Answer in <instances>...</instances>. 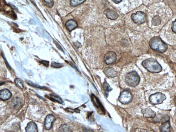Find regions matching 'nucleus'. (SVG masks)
Masks as SVG:
<instances>
[{
  "label": "nucleus",
  "mask_w": 176,
  "mask_h": 132,
  "mask_svg": "<svg viewBox=\"0 0 176 132\" xmlns=\"http://www.w3.org/2000/svg\"><path fill=\"white\" fill-rule=\"evenodd\" d=\"M149 17L147 16L151 28L156 32L163 29L170 20L172 16V12L165 5L153 4L150 11Z\"/></svg>",
  "instance_id": "f257e3e1"
},
{
  "label": "nucleus",
  "mask_w": 176,
  "mask_h": 132,
  "mask_svg": "<svg viewBox=\"0 0 176 132\" xmlns=\"http://www.w3.org/2000/svg\"><path fill=\"white\" fill-rule=\"evenodd\" d=\"M142 65L144 68L152 73H159L163 69L161 65L156 59L150 58L146 59L142 62Z\"/></svg>",
  "instance_id": "f03ea898"
},
{
  "label": "nucleus",
  "mask_w": 176,
  "mask_h": 132,
  "mask_svg": "<svg viewBox=\"0 0 176 132\" xmlns=\"http://www.w3.org/2000/svg\"><path fill=\"white\" fill-rule=\"evenodd\" d=\"M162 29L161 35L166 42L172 44H176V34L172 32L170 28V24H167Z\"/></svg>",
  "instance_id": "7ed1b4c3"
},
{
  "label": "nucleus",
  "mask_w": 176,
  "mask_h": 132,
  "mask_svg": "<svg viewBox=\"0 0 176 132\" xmlns=\"http://www.w3.org/2000/svg\"><path fill=\"white\" fill-rule=\"evenodd\" d=\"M149 45L152 49L161 53H165L168 48L167 45L159 36H156L152 38L149 41Z\"/></svg>",
  "instance_id": "20e7f679"
},
{
  "label": "nucleus",
  "mask_w": 176,
  "mask_h": 132,
  "mask_svg": "<svg viewBox=\"0 0 176 132\" xmlns=\"http://www.w3.org/2000/svg\"><path fill=\"white\" fill-rule=\"evenodd\" d=\"M140 77L137 72L132 71L128 73L126 76L125 82L128 86L135 87L139 84Z\"/></svg>",
  "instance_id": "39448f33"
},
{
  "label": "nucleus",
  "mask_w": 176,
  "mask_h": 132,
  "mask_svg": "<svg viewBox=\"0 0 176 132\" xmlns=\"http://www.w3.org/2000/svg\"><path fill=\"white\" fill-rule=\"evenodd\" d=\"M131 17L134 23L139 25L146 23L148 21L147 15L141 11H138L136 13L132 14Z\"/></svg>",
  "instance_id": "423d86ee"
},
{
  "label": "nucleus",
  "mask_w": 176,
  "mask_h": 132,
  "mask_svg": "<svg viewBox=\"0 0 176 132\" xmlns=\"http://www.w3.org/2000/svg\"><path fill=\"white\" fill-rule=\"evenodd\" d=\"M166 99V97L165 94L158 92L151 95L149 97V100L152 104L156 105L162 104Z\"/></svg>",
  "instance_id": "0eeeda50"
},
{
  "label": "nucleus",
  "mask_w": 176,
  "mask_h": 132,
  "mask_svg": "<svg viewBox=\"0 0 176 132\" xmlns=\"http://www.w3.org/2000/svg\"><path fill=\"white\" fill-rule=\"evenodd\" d=\"M132 99V94L128 91H125L122 92L119 97V101L122 104H127L130 102Z\"/></svg>",
  "instance_id": "6e6552de"
},
{
  "label": "nucleus",
  "mask_w": 176,
  "mask_h": 132,
  "mask_svg": "<svg viewBox=\"0 0 176 132\" xmlns=\"http://www.w3.org/2000/svg\"><path fill=\"white\" fill-rule=\"evenodd\" d=\"M117 59V55L115 52L110 51L105 54L104 58L105 63L108 65H110L115 63Z\"/></svg>",
  "instance_id": "1a4fd4ad"
},
{
  "label": "nucleus",
  "mask_w": 176,
  "mask_h": 132,
  "mask_svg": "<svg viewBox=\"0 0 176 132\" xmlns=\"http://www.w3.org/2000/svg\"><path fill=\"white\" fill-rule=\"evenodd\" d=\"M56 119L54 116L52 114H50L46 116L44 122V127L46 130H49L52 127V123Z\"/></svg>",
  "instance_id": "9d476101"
},
{
  "label": "nucleus",
  "mask_w": 176,
  "mask_h": 132,
  "mask_svg": "<svg viewBox=\"0 0 176 132\" xmlns=\"http://www.w3.org/2000/svg\"><path fill=\"white\" fill-rule=\"evenodd\" d=\"M103 72L108 77H116L117 74V71L113 68L110 67L105 68Z\"/></svg>",
  "instance_id": "9b49d317"
},
{
  "label": "nucleus",
  "mask_w": 176,
  "mask_h": 132,
  "mask_svg": "<svg viewBox=\"0 0 176 132\" xmlns=\"http://www.w3.org/2000/svg\"><path fill=\"white\" fill-rule=\"evenodd\" d=\"M105 14L106 17L109 19L111 20H115L118 18L119 15L117 12L114 10L107 9L104 12Z\"/></svg>",
  "instance_id": "f8f14e48"
},
{
  "label": "nucleus",
  "mask_w": 176,
  "mask_h": 132,
  "mask_svg": "<svg viewBox=\"0 0 176 132\" xmlns=\"http://www.w3.org/2000/svg\"><path fill=\"white\" fill-rule=\"evenodd\" d=\"M142 112L143 115L146 118L154 119L156 116V112L151 109L146 108L142 109Z\"/></svg>",
  "instance_id": "ddd939ff"
},
{
  "label": "nucleus",
  "mask_w": 176,
  "mask_h": 132,
  "mask_svg": "<svg viewBox=\"0 0 176 132\" xmlns=\"http://www.w3.org/2000/svg\"><path fill=\"white\" fill-rule=\"evenodd\" d=\"M12 94L9 90L7 89L1 90L0 92V98L2 100H8L11 98Z\"/></svg>",
  "instance_id": "4468645a"
},
{
  "label": "nucleus",
  "mask_w": 176,
  "mask_h": 132,
  "mask_svg": "<svg viewBox=\"0 0 176 132\" xmlns=\"http://www.w3.org/2000/svg\"><path fill=\"white\" fill-rule=\"evenodd\" d=\"M66 26L69 31H72L78 26V24L75 20H72L67 22Z\"/></svg>",
  "instance_id": "2eb2a0df"
},
{
  "label": "nucleus",
  "mask_w": 176,
  "mask_h": 132,
  "mask_svg": "<svg viewBox=\"0 0 176 132\" xmlns=\"http://www.w3.org/2000/svg\"><path fill=\"white\" fill-rule=\"evenodd\" d=\"M27 132H37L38 131L37 126L35 123L33 122L29 123L25 128Z\"/></svg>",
  "instance_id": "dca6fc26"
},
{
  "label": "nucleus",
  "mask_w": 176,
  "mask_h": 132,
  "mask_svg": "<svg viewBox=\"0 0 176 132\" xmlns=\"http://www.w3.org/2000/svg\"><path fill=\"white\" fill-rule=\"evenodd\" d=\"M170 125L169 121L163 123L160 126L159 129L161 132H170Z\"/></svg>",
  "instance_id": "f3484780"
},
{
  "label": "nucleus",
  "mask_w": 176,
  "mask_h": 132,
  "mask_svg": "<svg viewBox=\"0 0 176 132\" xmlns=\"http://www.w3.org/2000/svg\"><path fill=\"white\" fill-rule=\"evenodd\" d=\"M86 1V0H70L71 5L75 7L81 4Z\"/></svg>",
  "instance_id": "a211bd4d"
},
{
  "label": "nucleus",
  "mask_w": 176,
  "mask_h": 132,
  "mask_svg": "<svg viewBox=\"0 0 176 132\" xmlns=\"http://www.w3.org/2000/svg\"><path fill=\"white\" fill-rule=\"evenodd\" d=\"M50 98L51 99H52L53 100L58 102V103L61 104L63 103V100H62L61 98H60L57 95L54 94H51L50 95Z\"/></svg>",
  "instance_id": "6ab92c4d"
},
{
  "label": "nucleus",
  "mask_w": 176,
  "mask_h": 132,
  "mask_svg": "<svg viewBox=\"0 0 176 132\" xmlns=\"http://www.w3.org/2000/svg\"><path fill=\"white\" fill-rule=\"evenodd\" d=\"M70 128L68 125L66 124L63 125L59 129V131L61 132H69L71 131Z\"/></svg>",
  "instance_id": "aec40b11"
},
{
  "label": "nucleus",
  "mask_w": 176,
  "mask_h": 132,
  "mask_svg": "<svg viewBox=\"0 0 176 132\" xmlns=\"http://www.w3.org/2000/svg\"><path fill=\"white\" fill-rule=\"evenodd\" d=\"M15 84L19 88L22 89L24 88L23 83L21 80L19 78H17L15 79Z\"/></svg>",
  "instance_id": "412c9836"
},
{
  "label": "nucleus",
  "mask_w": 176,
  "mask_h": 132,
  "mask_svg": "<svg viewBox=\"0 0 176 132\" xmlns=\"http://www.w3.org/2000/svg\"><path fill=\"white\" fill-rule=\"evenodd\" d=\"M103 89L106 92V94H107V93H108L109 92L111 91L112 90L109 85L106 82H105L103 84Z\"/></svg>",
  "instance_id": "4be33fe9"
},
{
  "label": "nucleus",
  "mask_w": 176,
  "mask_h": 132,
  "mask_svg": "<svg viewBox=\"0 0 176 132\" xmlns=\"http://www.w3.org/2000/svg\"><path fill=\"white\" fill-rule=\"evenodd\" d=\"M12 102V105L13 106V107L15 108H17L19 106H20L21 104L20 100H19V99H15V100H13Z\"/></svg>",
  "instance_id": "5701e85b"
},
{
  "label": "nucleus",
  "mask_w": 176,
  "mask_h": 132,
  "mask_svg": "<svg viewBox=\"0 0 176 132\" xmlns=\"http://www.w3.org/2000/svg\"><path fill=\"white\" fill-rule=\"evenodd\" d=\"M171 28L172 32L176 34V19L171 24Z\"/></svg>",
  "instance_id": "b1692460"
},
{
  "label": "nucleus",
  "mask_w": 176,
  "mask_h": 132,
  "mask_svg": "<svg viewBox=\"0 0 176 132\" xmlns=\"http://www.w3.org/2000/svg\"><path fill=\"white\" fill-rule=\"evenodd\" d=\"M51 66L53 67L57 68H61L63 67V65L61 64L53 62L51 63Z\"/></svg>",
  "instance_id": "393cba45"
},
{
  "label": "nucleus",
  "mask_w": 176,
  "mask_h": 132,
  "mask_svg": "<svg viewBox=\"0 0 176 132\" xmlns=\"http://www.w3.org/2000/svg\"><path fill=\"white\" fill-rule=\"evenodd\" d=\"M27 84H28L29 85H30L31 86H32L33 87H35L37 88H43L42 87H41L40 86H38V85H37L35 84H34V83H33L32 82H31V81H27Z\"/></svg>",
  "instance_id": "a878e982"
},
{
  "label": "nucleus",
  "mask_w": 176,
  "mask_h": 132,
  "mask_svg": "<svg viewBox=\"0 0 176 132\" xmlns=\"http://www.w3.org/2000/svg\"><path fill=\"white\" fill-rule=\"evenodd\" d=\"M44 1L46 3H47L48 6L50 7H53V0H44Z\"/></svg>",
  "instance_id": "bb28decb"
},
{
  "label": "nucleus",
  "mask_w": 176,
  "mask_h": 132,
  "mask_svg": "<svg viewBox=\"0 0 176 132\" xmlns=\"http://www.w3.org/2000/svg\"><path fill=\"white\" fill-rule=\"evenodd\" d=\"M41 63L46 67H48L49 66V62L46 61H42Z\"/></svg>",
  "instance_id": "cd10ccee"
},
{
  "label": "nucleus",
  "mask_w": 176,
  "mask_h": 132,
  "mask_svg": "<svg viewBox=\"0 0 176 132\" xmlns=\"http://www.w3.org/2000/svg\"><path fill=\"white\" fill-rule=\"evenodd\" d=\"M55 44H56V46L57 47V48H58V49L61 50L62 51L64 52L62 48L61 47V46H60L59 44L58 43L56 42V41H55Z\"/></svg>",
  "instance_id": "c85d7f7f"
},
{
  "label": "nucleus",
  "mask_w": 176,
  "mask_h": 132,
  "mask_svg": "<svg viewBox=\"0 0 176 132\" xmlns=\"http://www.w3.org/2000/svg\"><path fill=\"white\" fill-rule=\"evenodd\" d=\"M116 3H120L122 1V0H112Z\"/></svg>",
  "instance_id": "c756f323"
},
{
  "label": "nucleus",
  "mask_w": 176,
  "mask_h": 132,
  "mask_svg": "<svg viewBox=\"0 0 176 132\" xmlns=\"http://www.w3.org/2000/svg\"><path fill=\"white\" fill-rule=\"evenodd\" d=\"M174 102L176 107V96L175 97V98H174Z\"/></svg>",
  "instance_id": "7c9ffc66"
}]
</instances>
